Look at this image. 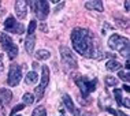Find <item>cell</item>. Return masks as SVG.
<instances>
[{
    "label": "cell",
    "instance_id": "cell-1",
    "mask_svg": "<svg viewBox=\"0 0 130 116\" xmlns=\"http://www.w3.org/2000/svg\"><path fill=\"white\" fill-rule=\"evenodd\" d=\"M71 43L74 47L75 52L79 55L85 56V57H90L93 51V44H92V34L88 29L84 27H75L71 31Z\"/></svg>",
    "mask_w": 130,
    "mask_h": 116
},
{
    "label": "cell",
    "instance_id": "cell-2",
    "mask_svg": "<svg viewBox=\"0 0 130 116\" xmlns=\"http://www.w3.org/2000/svg\"><path fill=\"white\" fill-rule=\"evenodd\" d=\"M108 45L112 51H119V53L129 59V38L121 37L119 34H112L108 40Z\"/></svg>",
    "mask_w": 130,
    "mask_h": 116
},
{
    "label": "cell",
    "instance_id": "cell-3",
    "mask_svg": "<svg viewBox=\"0 0 130 116\" xmlns=\"http://www.w3.org/2000/svg\"><path fill=\"white\" fill-rule=\"evenodd\" d=\"M75 83H77V85H78V87H79L82 98H88V96H89L92 92H94V89H96L97 79L88 81L85 76H79V78H75Z\"/></svg>",
    "mask_w": 130,
    "mask_h": 116
},
{
    "label": "cell",
    "instance_id": "cell-4",
    "mask_svg": "<svg viewBox=\"0 0 130 116\" xmlns=\"http://www.w3.org/2000/svg\"><path fill=\"white\" fill-rule=\"evenodd\" d=\"M0 43H2V47L7 52L10 59H14L18 56V47L12 43L11 37L7 33H0Z\"/></svg>",
    "mask_w": 130,
    "mask_h": 116
},
{
    "label": "cell",
    "instance_id": "cell-5",
    "mask_svg": "<svg viewBox=\"0 0 130 116\" xmlns=\"http://www.w3.org/2000/svg\"><path fill=\"white\" fill-rule=\"evenodd\" d=\"M29 4L31 6L33 12L36 14V16L38 19L40 21L47 19L48 14H50V4H48V2H45V0H37V2H30Z\"/></svg>",
    "mask_w": 130,
    "mask_h": 116
},
{
    "label": "cell",
    "instance_id": "cell-6",
    "mask_svg": "<svg viewBox=\"0 0 130 116\" xmlns=\"http://www.w3.org/2000/svg\"><path fill=\"white\" fill-rule=\"evenodd\" d=\"M60 57H62V62L66 67H69V68H77L78 67L77 57L73 55V52L70 51L69 47H66V45H62L60 47Z\"/></svg>",
    "mask_w": 130,
    "mask_h": 116
},
{
    "label": "cell",
    "instance_id": "cell-7",
    "mask_svg": "<svg viewBox=\"0 0 130 116\" xmlns=\"http://www.w3.org/2000/svg\"><path fill=\"white\" fill-rule=\"evenodd\" d=\"M21 79H22V68H21V66H18V64H12L11 67H10V71H8L7 83L11 87H15V86H18Z\"/></svg>",
    "mask_w": 130,
    "mask_h": 116
},
{
    "label": "cell",
    "instance_id": "cell-8",
    "mask_svg": "<svg viewBox=\"0 0 130 116\" xmlns=\"http://www.w3.org/2000/svg\"><path fill=\"white\" fill-rule=\"evenodd\" d=\"M4 30L10 31V33H17V34H22L25 31V27H23L22 23L17 22V19L14 16H8L4 22Z\"/></svg>",
    "mask_w": 130,
    "mask_h": 116
},
{
    "label": "cell",
    "instance_id": "cell-9",
    "mask_svg": "<svg viewBox=\"0 0 130 116\" xmlns=\"http://www.w3.org/2000/svg\"><path fill=\"white\" fill-rule=\"evenodd\" d=\"M15 14L19 19H25L27 15V3L25 0H17L15 2Z\"/></svg>",
    "mask_w": 130,
    "mask_h": 116
},
{
    "label": "cell",
    "instance_id": "cell-10",
    "mask_svg": "<svg viewBox=\"0 0 130 116\" xmlns=\"http://www.w3.org/2000/svg\"><path fill=\"white\" fill-rule=\"evenodd\" d=\"M63 103H64L66 108H67V109L73 113V116H81L79 109H77V107L74 105V103H73V100H71V97H70L69 94H63Z\"/></svg>",
    "mask_w": 130,
    "mask_h": 116
},
{
    "label": "cell",
    "instance_id": "cell-11",
    "mask_svg": "<svg viewBox=\"0 0 130 116\" xmlns=\"http://www.w3.org/2000/svg\"><path fill=\"white\" fill-rule=\"evenodd\" d=\"M12 100V93L10 92L8 89H0V104L4 107V105H8Z\"/></svg>",
    "mask_w": 130,
    "mask_h": 116
},
{
    "label": "cell",
    "instance_id": "cell-12",
    "mask_svg": "<svg viewBox=\"0 0 130 116\" xmlns=\"http://www.w3.org/2000/svg\"><path fill=\"white\" fill-rule=\"evenodd\" d=\"M41 70H43V75H41V83L38 86L45 90V87L50 83V68H48V66H43Z\"/></svg>",
    "mask_w": 130,
    "mask_h": 116
},
{
    "label": "cell",
    "instance_id": "cell-13",
    "mask_svg": "<svg viewBox=\"0 0 130 116\" xmlns=\"http://www.w3.org/2000/svg\"><path fill=\"white\" fill-rule=\"evenodd\" d=\"M85 8L90 10V11H99V12H101V11H103V3H101V0H92V2L85 3Z\"/></svg>",
    "mask_w": 130,
    "mask_h": 116
},
{
    "label": "cell",
    "instance_id": "cell-14",
    "mask_svg": "<svg viewBox=\"0 0 130 116\" xmlns=\"http://www.w3.org/2000/svg\"><path fill=\"white\" fill-rule=\"evenodd\" d=\"M34 44H36V37L34 36H27L25 40V49L29 55L33 53V49H34Z\"/></svg>",
    "mask_w": 130,
    "mask_h": 116
},
{
    "label": "cell",
    "instance_id": "cell-15",
    "mask_svg": "<svg viewBox=\"0 0 130 116\" xmlns=\"http://www.w3.org/2000/svg\"><path fill=\"white\" fill-rule=\"evenodd\" d=\"M105 68L108 70V71H119V70L122 68V64L119 62H117L115 59H112V60H110V62H107V64H105Z\"/></svg>",
    "mask_w": 130,
    "mask_h": 116
},
{
    "label": "cell",
    "instance_id": "cell-16",
    "mask_svg": "<svg viewBox=\"0 0 130 116\" xmlns=\"http://www.w3.org/2000/svg\"><path fill=\"white\" fill-rule=\"evenodd\" d=\"M25 81L27 85H36V82L38 81V75L36 71H29L25 76Z\"/></svg>",
    "mask_w": 130,
    "mask_h": 116
},
{
    "label": "cell",
    "instance_id": "cell-17",
    "mask_svg": "<svg viewBox=\"0 0 130 116\" xmlns=\"http://www.w3.org/2000/svg\"><path fill=\"white\" fill-rule=\"evenodd\" d=\"M36 57L38 60H48L51 57V52L47 51V49H38L36 52Z\"/></svg>",
    "mask_w": 130,
    "mask_h": 116
},
{
    "label": "cell",
    "instance_id": "cell-18",
    "mask_svg": "<svg viewBox=\"0 0 130 116\" xmlns=\"http://www.w3.org/2000/svg\"><path fill=\"white\" fill-rule=\"evenodd\" d=\"M22 100H23V105H31L34 103V96L31 93H25Z\"/></svg>",
    "mask_w": 130,
    "mask_h": 116
},
{
    "label": "cell",
    "instance_id": "cell-19",
    "mask_svg": "<svg viewBox=\"0 0 130 116\" xmlns=\"http://www.w3.org/2000/svg\"><path fill=\"white\" fill-rule=\"evenodd\" d=\"M119 78L122 81H125V82H129L130 81V74H129V70L125 68V70H119Z\"/></svg>",
    "mask_w": 130,
    "mask_h": 116
},
{
    "label": "cell",
    "instance_id": "cell-20",
    "mask_svg": "<svg viewBox=\"0 0 130 116\" xmlns=\"http://www.w3.org/2000/svg\"><path fill=\"white\" fill-rule=\"evenodd\" d=\"M33 116H47V109H45L44 107H37L36 109L33 111V113H31Z\"/></svg>",
    "mask_w": 130,
    "mask_h": 116
},
{
    "label": "cell",
    "instance_id": "cell-21",
    "mask_svg": "<svg viewBox=\"0 0 130 116\" xmlns=\"http://www.w3.org/2000/svg\"><path fill=\"white\" fill-rule=\"evenodd\" d=\"M114 96H115V100H117L118 107H121L122 105V90L121 89H114Z\"/></svg>",
    "mask_w": 130,
    "mask_h": 116
},
{
    "label": "cell",
    "instance_id": "cell-22",
    "mask_svg": "<svg viewBox=\"0 0 130 116\" xmlns=\"http://www.w3.org/2000/svg\"><path fill=\"white\" fill-rule=\"evenodd\" d=\"M105 85L107 86H117L118 79L115 76H105Z\"/></svg>",
    "mask_w": 130,
    "mask_h": 116
},
{
    "label": "cell",
    "instance_id": "cell-23",
    "mask_svg": "<svg viewBox=\"0 0 130 116\" xmlns=\"http://www.w3.org/2000/svg\"><path fill=\"white\" fill-rule=\"evenodd\" d=\"M36 27H37L36 21H30L29 27H27V34H29V36H33V33L36 31Z\"/></svg>",
    "mask_w": 130,
    "mask_h": 116
},
{
    "label": "cell",
    "instance_id": "cell-24",
    "mask_svg": "<svg viewBox=\"0 0 130 116\" xmlns=\"http://www.w3.org/2000/svg\"><path fill=\"white\" fill-rule=\"evenodd\" d=\"M23 108H25V105L23 104H19V105H15V107L12 108V111H11V113H10V116H14V113H17V112H19V111H22Z\"/></svg>",
    "mask_w": 130,
    "mask_h": 116
},
{
    "label": "cell",
    "instance_id": "cell-25",
    "mask_svg": "<svg viewBox=\"0 0 130 116\" xmlns=\"http://www.w3.org/2000/svg\"><path fill=\"white\" fill-rule=\"evenodd\" d=\"M117 22H118V26L121 27V29H123V27H125V29H127V27H129V22H127V21L117 19Z\"/></svg>",
    "mask_w": 130,
    "mask_h": 116
},
{
    "label": "cell",
    "instance_id": "cell-26",
    "mask_svg": "<svg viewBox=\"0 0 130 116\" xmlns=\"http://www.w3.org/2000/svg\"><path fill=\"white\" fill-rule=\"evenodd\" d=\"M122 105H125L126 108H130V98L126 97L125 100H122Z\"/></svg>",
    "mask_w": 130,
    "mask_h": 116
},
{
    "label": "cell",
    "instance_id": "cell-27",
    "mask_svg": "<svg viewBox=\"0 0 130 116\" xmlns=\"http://www.w3.org/2000/svg\"><path fill=\"white\" fill-rule=\"evenodd\" d=\"M4 70V59H3V55H0V74Z\"/></svg>",
    "mask_w": 130,
    "mask_h": 116
},
{
    "label": "cell",
    "instance_id": "cell-28",
    "mask_svg": "<svg viewBox=\"0 0 130 116\" xmlns=\"http://www.w3.org/2000/svg\"><path fill=\"white\" fill-rule=\"evenodd\" d=\"M107 111H108V113H111V115H114V116H118V111H115L114 108L107 107Z\"/></svg>",
    "mask_w": 130,
    "mask_h": 116
},
{
    "label": "cell",
    "instance_id": "cell-29",
    "mask_svg": "<svg viewBox=\"0 0 130 116\" xmlns=\"http://www.w3.org/2000/svg\"><path fill=\"white\" fill-rule=\"evenodd\" d=\"M31 67H33V71H36V72H37V70H38V67H40V64H38L37 62H33V64H31Z\"/></svg>",
    "mask_w": 130,
    "mask_h": 116
},
{
    "label": "cell",
    "instance_id": "cell-30",
    "mask_svg": "<svg viewBox=\"0 0 130 116\" xmlns=\"http://www.w3.org/2000/svg\"><path fill=\"white\" fill-rule=\"evenodd\" d=\"M125 10H126V11H130V2H129V0H126V2H125Z\"/></svg>",
    "mask_w": 130,
    "mask_h": 116
},
{
    "label": "cell",
    "instance_id": "cell-31",
    "mask_svg": "<svg viewBox=\"0 0 130 116\" xmlns=\"http://www.w3.org/2000/svg\"><path fill=\"white\" fill-rule=\"evenodd\" d=\"M63 6H64V3H60V4H59L58 7H56V10H55V11H59V10H62V8H63Z\"/></svg>",
    "mask_w": 130,
    "mask_h": 116
},
{
    "label": "cell",
    "instance_id": "cell-32",
    "mask_svg": "<svg viewBox=\"0 0 130 116\" xmlns=\"http://www.w3.org/2000/svg\"><path fill=\"white\" fill-rule=\"evenodd\" d=\"M41 30H43V31H47V30H48V27L45 26V25H43V26H41Z\"/></svg>",
    "mask_w": 130,
    "mask_h": 116
},
{
    "label": "cell",
    "instance_id": "cell-33",
    "mask_svg": "<svg viewBox=\"0 0 130 116\" xmlns=\"http://www.w3.org/2000/svg\"><path fill=\"white\" fill-rule=\"evenodd\" d=\"M123 89H125V92H127V93H129V90H130V89H129V85H125Z\"/></svg>",
    "mask_w": 130,
    "mask_h": 116
},
{
    "label": "cell",
    "instance_id": "cell-34",
    "mask_svg": "<svg viewBox=\"0 0 130 116\" xmlns=\"http://www.w3.org/2000/svg\"><path fill=\"white\" fill-rule=\"evenodd\" d=\"M118 115H119V116H127V115H125L123 112H118Z\"/></svg>",
    "mask_w": 130,
    "mask_h": 116
},
{
    "label": "cell",
    "instance_id": "cell-35",
    "mask_svg": "<svg viewBox=\"0 0 130 116\" xmlns=\"http://www.w3.org/2000/svg\"><path fill=\"white\" fill-rule=\"evenodd\" d=\"M2 108H3V105H2V104H0V109H2Z\"/></svg>",
    "mask_w": 130,
    "mask_h": 116
}]
</instances>
